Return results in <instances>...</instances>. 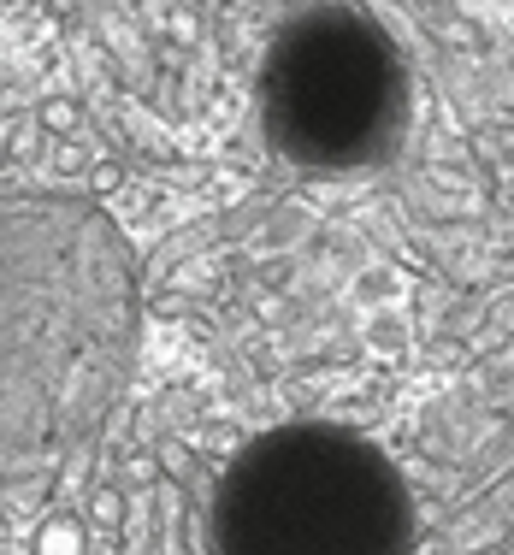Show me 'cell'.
Returning <instances> with one entry per match:
<instances>
[{
	"instance_id": "1",
	"label": "cell",
	"mask_w": 514,
	"mask_h": 555,
	"mask_svg": "<svg viewBox=\"0 0 514 555\" xmlns=\"http://www.w3.org/2000/svg\"><path fill=\"white\" fill-rule=\"evenodd\" d=\"M237 555H402V485L355 437H296L255 467L231 520Z\"/></svg>"
}]
</instances>
